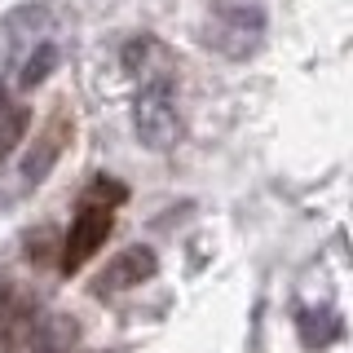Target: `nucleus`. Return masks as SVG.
Here are the masks:
<instances>
[{"instance_id":"obj_1","label":"nucleus","mask_w":353,"mask_h":353,"mask_svg":"<svg viewBox=\"0 0 353 353\" xmlns=\"http://www.w3.org/2000/svg\"><path fill=\"white\" fill-rule=\"evenodd\" d=\"M132 124L137 137L150 150H168L181 137V115H176V97H172V80H146L132 102Z\"/></svg>"},{"instance_id":"obj_2","label":"nucleus","mask_w":353,"mask_h":353,"mask_svg":"<svg viewBox=\"0 0 353 353\" xmlns=\"http://www.w3.org/2000/svg\"><path fill=\"white\" fill-rule=\"evenodd\" d=\"M110 230H115L110 203H84L80 216L71 221V234H66V243H62V256H58L62 274H75V270H80V265L110 239Z\"/></svg>"},{"instance_id":"obj_3","label":"nucleus","mask_w":353,"mask_h":353,"mask_svg":"<svg viewBox=\"0 0 353 353\" xmlns=\"http://www.w3.org/2000/svg\"><path fill=\"white\" fill-rule=\"evenodd\" d=\"M66 141H71V115H66V110H53V119L44 124V132L36 137L31 154L22 159V181L40 185L44 176H49V168L58 163V154L66 150Z\"/></svg>"},{"instance_id":"obj_4","label":"nucleus","mask_w":353,"mask_h":353,"mask_svg":"<svg viewBox=\"0 0 353 353\" xmlns=\"http://www.w3.org/2000/svg\"><path fill=\"white\" fill-rule=\"evenodd\" d=\"M256 40H261V14L256 9H225V14H216V27H208V44L225 49L230 58L252 53Z\"/></svg>"},{"instance_id":"obj_5","label":"nucleus","mask_w":353,"mask_h":353,"mask_svg":"<svg viewBox=\"0 0 353 353\" xmlns=\"http://www.w3.org/2000/svg\"><path fill=\"white\" fill-rule=\"evenodd\" d=\"M154 252L150 248H124L115 261L102 270V279H97V292H128V287H137V283H146L150 274H154Z\"/></svg>"},{"instance_id":"obj_6","label":"nucleus","mask_w":353,"mask_h":353,"mask_svg":"<svg viewBox=\"0 0 353 353\" xmlns=\"http://www.w3.org/2000/svg\"><path fill=\"white\" fill-rule=\"evenodd\" d=\"M31 124V115H27V106H9V110H0V159H5L9 150L22 141V132H27Z\"/></svg>"},{"instance_id":"obj_7","label":"nucleus","mask_w":353,"mask_h":353,"mask_svg":"<svg viewBox=\"0 0 353 353\" xmlns=\"http://www.w3.org/2000/svg\"><path fill=\"white\" fill-rule=\"evenodd\" d=\"M53 66H58V49H53V44H40V49L27 58V66H22V84H27V88L44 84V80H49V71H53Z\"/></svg>"},{"instance_id":"obj_8","label":"nucleus","mask_w":353,"mask_h":353,"mask_svg":"<svg viewBox=\"0 0 353 353\" xmlns=\"http://www.w3.org/2000/svg\"><path fill=\"white\" fill-rule=\"evenodd\" d=\"M124 199H128V190H124L119 181H110V176H97V181L88 185L84 203H110V208H115V203H124Z\"/></svg>"},{"instance_id":"obj_9","label":"nucleus","mask_w":353,"mask_h":353,"mask_svg":"<svg viewBox=\"0 0 353 353\" xmlns=\"http://www.w3.org/2000/svg\"><path fill=\"white\" fill-rule=\"evenodd\" d=\"M0 110H9V97H5V88H0Z\"/></svg>"}]
</instances>
